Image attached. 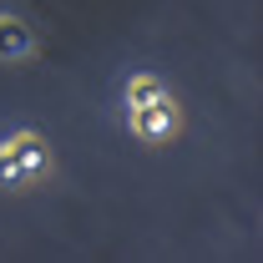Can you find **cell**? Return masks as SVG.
Masks as SVG:
<instances>
[{
    "label": "cell",
    "mask_w": 263,
    "mask_h": 263,
    "mask_svg": "<svg viewBox=\"0 0 263 263\" xmlns=\"http://www.w3.org/2000/svg\"><path fill=\"white\" fill-rule=\"evenodd\" d=\"M41 167H46V142L35 132H15V137L0 142V187L31 182Z\"/></svg>",
    "instance_id": "6da1fadb"
},
{
    "label": "cell",
    "mask_w": 263,
    "mask_h": 263,
    "mask_svg": "<svg viewBox=\"0 0 263 263\" xmlns=\"http://www.w3.org/2000/svg\"><path fill=\"white\" fill-rule=\"evenodd\" d=\"M172 127H177V106H172L167 97H152L147 106H137V111H132V132H137V137H147V142L167 137Z\"/></svg>",
    "instance_id": "7a4b0ae2"
},
{
    "label": "cell",
    "mask_w": 263,
    "mask_h": 263,
    "mask_svg": "<svg viewBox=\"0 0 263 263\" xmlns=\"http://www.w3.org/2000/svg\"><path fill=\"white\" fill-rule=\"evenodd\" d=\"M152 97H162V86H157L152 76H132V81H127V111H137V106H147Z\"/></svg>",
    "instance_id": "277c9868"
},
{
    "label": "cell",
    "mask_w": 263,
    "mask_h": 263,
    "mask_svg": "<svg viewBox=\"0 0 263 263\" xmlns=\"http://www.w3.org/2000/svg\"><path fill=\"white\" fill-rule=\"evenodd\" d=\"M35 51V35L26 21H15V15H0V61H21V56H31Z\"/></svg>",
    "instance_id": "3957f363"
}]
</instances>
